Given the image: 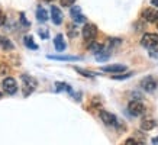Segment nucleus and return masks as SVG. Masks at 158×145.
<instances>
[{"label":"nucleus","instance_id":"1","mask_svg":"<svg viewBox=\"0 0 158 145\" xmlns=\"http://www.w3.org/2000/svg\"><path fill=\"white\" fill-rule=\"evenodd\" d=\"M22 89H23V96L28 97L29 94H32V93L35 92V89H36V86H38V83H36V80H35L34 77H31V76H28V74H23L22 76Z\"/></svg>","mask_w":158,"mask_h":145},{"label":"nucleus","instance_id":"2","mask_svg":"<svg viewBox=\"0 0 158 145\" xmlns=\"http://www.w3.org/2000/svg\"><path fill=\"white\" fill-rule=\"evenodd\" d=\"M81 35H83V39H84L87 44L93 42L97 36V26L93 23H86L81 31Z\"/></svg>","mask_w":158,"mask_h":145},{"label":"nucleus","instance_id":"3","mask_svg":"<svg viewBox=\"0 0 158 145\" xmlns=\"http://www.w3.org/2000/svg\"><path fill=\"white\" fill-rule=\"evenodd\" d=\"M147 107L141 100H131L128 105V112L132 116H141L142 113H145Z\"/></svg>","mask_w":158,"mask_h":145},{"label":"nucleus","instance_id":"4","mask_svg":"<svg viewBox=\"0 0 158 145\" xmlns=\"http://www.w3.org/2000/svg\"><path fill=\"white\" fill-rule=\"evenodd\" d=\"M141 87H142V90L147 93H152L154 90H157L158 87V80L155 77H152V76H148V77H145L141 80Z\"/></svg>","mask_w":158,"mask_h":145},{"label":"nucleus","instance_id":"5","mask_svg":"<svg viewBox=\"0 0 158 145\" xmlns=\"http://www.w3.org/2000/svg\"><path fill=\"white\" fill-rule=\"evenodd\" d=\"M141 45H142L144 48H148V49L158 47V35H155V34L142 35V38H141Z\"/></svg>","mask_w":158,"mask_h":145},{"label":"nucleus","instance_id":"6","mask_svg":"<svg viewBox=\"0 0 158 145\" xmlns=\"http://www.w3.org/2000/svg\"><path fill=\"white\" fill-rule=\"evenodd\" d=\"M2 84H3V90L7 94H15V93L18 92V81L13 77H6Z\"/></svg>","mask_w":158,"mask_h":145},{"label":"nucleus","instance_id":"7","mask_svg":"<svg viewBox=\"0 0 158 145\" xmlns=\"http://www.w3.org/2000/svg\"><path fill=\"white\" fill-rule=\"evenodd\" d=\"M70 16H71V19L74 20V23H84L87 20V18L84 14L81 13V9L78 7V6H71V9H70Z\"/></svg>","mask_w":158,"mask_h":145},{"label":"nucleus","instance_id":"8","mask_svg":"<svg viewBox=\"0 0 158 145\" xmlns=\"http://www.w3.org/2000/svg\"><path fill=\"white\" fill-rule=\"evenodd\" d=\"M100 119L106 126H116L118 125V118H116L113 113H110V112L102 110L100 112Z\"/></svg>","mask_w":158,"mask_h":145},{"label":"nucleus","instance_id":"9","mask_svg":"<svg viewBox=\"0 0 158 145\" xmlns=\"http://www.w3.org/2000/svg\"><path fill=\"white\" fill-rule=\"evenodd\" d=\"M142 18L149 23H155V22H158V9L147 7L144 10V13H142Z\"/></svg>","mask_w":158,"mask_h":145},{"label":"nucleus","instance_id":"10","mask_svg":"<svg viewBox=\"0 0 158 145\" xmlns=\"http://www.w3.org/2000/svg\"><path fill=\"white\" fill-rule=\"evenodd\" d=\"M102 70L105 72H110V74H120V72L126 71V65H123V64H110V65L102 67Z\"/></svg>","mask_w":158,"mask_h":145},{"label":"nucleus","instance_id":"11","mask_svg":"<svg viewBox=\"0 0 158 145\" xmlns=\"http://www.w3.org/2000/svg\"><path fill=\"white\" fill-rule=\"evenodd\" d=\"M51 19H52L54 25H61L62 19H64V14H62L61 9L57 6H51Z\"/></svg>","mask_w":158,"mask_h":145},{"label":"nucleus","instance_id":"12","mask_svg":"<svg viewBox=\"0 0 158 145\" xmlns=\"http://www.w3.org/2000/svg\"><path fill=\"white\" fill-rule=\"evenodd\" d=\"M49 60H57V61H81V57L76 55H47Z\"/></svg>","mask_w":158,"mask_h":145},{"label":"nucleus","instance_id":"13","mask_svg":"<svg viewBox=\"0 0 158 145\" xmlns=\"http://www.w3.org/2000/svg\"><path fill=\"white\" fill-rule=\"evenodd\" d=\"M54 47H55V49L57 51H64V49L67 48V44H65V41H64V36H62L61 34H58L55 38H54Z\"/></svg>","mask_w":158,"mask_h":145},{"label":"nucleus","instance_id":"14","mask_svg":"<svg viewBox=\"0 0 158 145\" xmlns=\"http://www.w3.org/2000/svg\"><path fill=\"white\" fill-rule=\"evenodd\" d=\"M109 58H110V49L105 48V47L96 54V61L97 63H105V61H107Z\"/></svg>","mask_w":158,"mask_h":145},{"label":"nucleus","instance_id":"15","mask_svg":"<svg viewBox=\"0 0 158 145\" xmlns=\"http://www.w3.org/2000/svg\"><path fill=\"white\" fill-rule=\"evenodd\" d=\"M0 47H2L3 49H6V51H12V49L15 48L13 42H12L9 38H6V36H2V35H0Z\"/></svg>","mask_w":158,"mask_h":145},{"label":"nucleus","instance_id":"16","mask_svg":"<svg viewBox=\"0 0 158 145\" xmlns=\"http://www.w3.org/2000/svg\"><path fill=\"white\" fill-rule=\"evenodd\" d=\"M36 19H38L41 23L48 20V12L44 9L42 6H38V9H36Z\"/></svg>","mask_w":158,"mask_h":145},{"label":"nucleus","instance_id":"17","mask_svg":"<svg viewBox=\"0 0 158 145\" xmlns=\"http://www.w3.org/2000/svg\"><path fill=\"white\" fill-rule=\"evenodd\" d=\"M155 126H157V122L154 121V119H145L141 123V129L147 132V130H152Z\"/></svg>","mask_w":158,"mask_h":145},{"label":"nucleus","instance_id":"18","mask_svg":"<svg viewBox=\"0 0 158 145\" xmlns=\"http://www.w3.org/2000/svg\"><path fill=\"white\" fill-rule=\"evenodd\" d=\"M23 44H25V47H28L29 49H38V45L35 44V41H34V38L31 36V35H25L23 36Z\"/></svg>","mask_w":158,"mask_h":145},{"label":"nucleus","instance_id":"19","mask_svg":"<svg viewBox=\"0 0 158 145\" xmlns=\"http://www.w3.org/2000/svg\"><path fill=\"white\" fill-rule=\"evenodd\" d=\"M55 89H57V92H67V93H70V94H73L71 86H68L67 83H60V81H57V83H55Z\"/></svg>","mask_w":158,"mask_h":145},{"label":"nucleus","instance_id":"20","mask_svg":"<svg viewBox=\"0 0 158 145\" xmlns=\"http://www.w3.org/2000/svg\"><path fill=\"white\" fill-rule=\"evenodd\" d=\"M134 135H135L134 139L138 142V145H145V144H147V136H145L141 130H135Z\"/></svg>","mask_w":158,"mask_h":145},{"label":"nucleus","instance_id":"21","mask_svg":"<svg viewBox=\"0 0 158 145\" xmlns=\"http://www.w3.org/2000/svg\"><path fill=\"white\" fill-rule=\"evenodd\" d=\"M102 48H103V45H102V44H99V42H94V41H93V42L89 44V49H90L91 52H94V54H97Z\"/></svg>","mask_w":158,"mask_h":145},{"label":"nucleus","instance_id":"22","mask_svg":"<svg viewBox=\"0 0 158 145\" xmlns=\"http://www.w3.org/2000/svg\"><path fill=\"white\" fill-rule=\"evenodd\" d=\"M76 71L80 72V74H81V76H84V77H89V78H93V77H96V76H97L96 72L87 71V70H81V68H78V67H76Z\"/></svg>","mask_w":158,"mask_h":145},{"label":"nucleus","instance_id":"23","mask_svg":"<svg viewBox=\"0 0 158 145\" xmlns=\"http://www.w3.org/2000/svg\"><path fill=\"white\" fill-rule=\"evenodd\" d=\"M77 35H78V31L74 25H68V36L70 38H76Z\"/></svg>","mask_w":158,"mask_h":145},{"label":"nucleus","instance_id":"24","mask_svg":"<svg viewBox=\"0 0 158 145\" xmlns=\"http://www.w3.org/2000/svg\"><path fill=\"white\" fill-rule=\"evenodd\" d=\"M131 76H134V72H126V74H115V76H113V80H126V78H129Z\"/></svg>","mask_w":158,"mask_h":145},{"label":"nucleus","instance_id":"25","mask_svg":"<svg viewBox=\"0 0 158 145\" xmlns=\"http://www.w3.org/2000/svg\"><path fill=\"white\" fill-rule=\"evenodd\" d=\"M38 35H39V36H41L42 39H48V38H49L48 29H39V31H38Z\"/></svg>","mask_w":158,"mask_h":145},{"label":"nucleus","instance_id":"26","mask_svg":"<svg viewBox=\"0 0 158 145\" xmlns=\"http://www.w3.org/2000/svg\"><path fill=\"white\" fill-rule=\"evenodd\" d=\"M60 3H61V6H64V7H71V6L76 3V0H60Z\"/></svg>","mask_w":158,"mask_h":145},{"label":"nucleus","instance_id":"27","mask_svg":"<svg viewBox=\"0 0 158 145\" xmlns=\"http://www.w3.org/2000/svg\"><path fill=\"white\" fill-rule=\"evenodd\" d=\"M10 68L6 65V64H0V76H6L9 72Z\"/></svg>","mask_w":158,"mask_h":145},{"label":"nucleus","instance_id":"28","mask_svg":"<svg viewBox=\"0 0 158 145\" xmlns=\"http://www.w3.org/2000/svg\"><path fill=\"white\" fill-rule=\"evenodd\" d=\"M20 23L23 25V26H26V28H29V26H31V23H29L28 20H26V18H25L23 13H20Z\"/></svg>","mask_w":158,"mask_h":145},{"label":"nucleus","instance_id":"29","mask_svg":"<svg viewBox=\"0 0 158 145\" xmlns=\"http://www.w3.org/2000/svg\"><path fill=\"white\" fill-rule=\"evenodd\" d=\"M149 57H151V58H157L158 57V49H157V47H155V48H151V49H149Z\"/></svg>","mask_w":158,"mask_h":145},{"label":"nucleus","instance_id":"30","mask_svg":"<svg viewBox=\"0 0 158 145\" xmlns=\"http://www.w3.org/2000/svg\"><path fill=\"white\" fill-rule=\"evenodd\" d=\"M119 44H122V41L118 38H112L110 39V47H118Z\"/></svg>","mask_w":158,"mask_h":145},{"label":"nucleus","instance_id":"31","mask_svg":"<svg viewBox=\"0 0 158 145\" xmlns=\"http://www.w3.org/2000/svg\"><path fill=\"white\" fill-rule=\"evenodd\" d=\"M5 22H6V14H5V12L0 9V26H3L5 25Z\"/></svg>","mask_w":158,"mask_h":145},{"label":"nucleus","instance_id":"32","mask_svg":"<svg viewBox=\"0 0 158 145\" xmlns=\"http://www.w3.org/2000/svg\"><path fill=\"white\" fill-rule=\"evenodd\" d=\"M123 145H138V142L134 139V138H128V139L125 141V144Z\"/></svg>","mask_w":158,"mask_h":145},{"label":"nucleus","instance_id":"33","mask_svg":"<svg viewBox=\"0 0 158 145\" xmlns=\"http://www.w3.org/2000/svg\"><path fill=\"white\" fill-rule=\"evenodd\" d=\"M152 145H158V136H154L152 138Z\"/></svg>","mask_w":158,"mask_h":145},{"label":"nucleus","instance_id":"34","mask_svg":"<svg viewBox=\"0 0 158 145\" xmlns=\"http://www.w3.org/2000/svg\"><path fill=\"white\" fill-rule=\"evenodd\" d=\"M151 5H152V6H157V7H158V0H151Z\"/></svg>","mask_w":158,"mask_h":145},{"label":"nucleus","instance_id":"35","mask_svg":"<svg viewBox=\"0 0 158 145\" xmlns=\"http://www.w3.org/2000/svg\"><path fill=\"white\" fill-rule=\"evenodd\" d=\"M44 2H48V3H52L54 0H44Z\"/></svg>","mask_w":158,"mask_h":145},{"label":"nucleus","instance_id":"36","mask_svg":"<svg viewBox=\"0 0 158 145\" xmlns=\"http://www.w3.org/2000/svg\"><path fill=\"white\" fill-rule=\"evenodd\" d=\"M155 23H157V29H158V22H155Z\"/></svg>","mask_w":158,"mask_h":145}]
</instances>
